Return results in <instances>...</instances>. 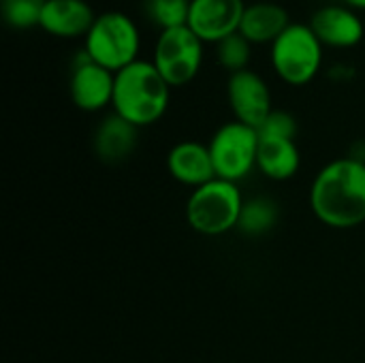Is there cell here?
<instances>
[{
    "label": "cell",
    "mask_w": 365,
    "mask_h": 363,
    "mask_svg": "<svg viewBox=\"0 0 365 363\" xmlns=\"http://www.w3.org/2000/svg\"><path fill=\"white\" fill-rule=\"evenodd\" d=\"M244 201L246 199L237 184L216 178L190 190L186 201V220L197 233L218 237L237 229Z\"/></svg>",
    "instance_id": "5b68a950"
},
{
    "label": "cell",
    "mask_w": 365,
    "mask_h": 363,
    "mask_svg": "<svg viewBox=\"0 0 365 363\" xmlns=\"http://www.w3.org/2000/svg\"><path fill=\"white\" fill-rule=\"evenodd\" d=\"M259 135H267V137H297V120L293 118V113L284 111V109H274L267 120L261 124Z\"/></svg>",
    "instance_id": "44dd1931"
},
{
    "label": "cell",
    "mask_w": 365,
    "mask_h": 363,
    "mask_svg": "<svg viewBox=\"0 0 365 363\" xmlns=\"http://www.w3.org/2000/svg\"><path fill=\"white\" fill-rule=\"evenodd\" d=\"M310 28L323 43L331 49H353L365 36V24L361 15L344 4H327L312 13Z\"/></svg>",
    "instance_id": "8fae6325"
},
{
    "label": "cell",
    "mask_w": 365,
    "mask_h": 363,
    "mask_svg": "<svg viewBox=\"0 0 365 363\" xmlns=\"http://www.w3.org/2000/svg\"><path fill=\"white\" fill-rule=\"evenodd\" d=\"M115 88V73L96 64L86 49H81L73 62L68 77V94L77 109L94 113L111 107Z\"/></svg>",
    "instance_id": "ba28073f"
},
{
    "label": "cell",
    "mask_w": 365,
    "mask_h": 363,
    "mask_svg": "<svg viewBox=\"0 0 365 363\" xmlns=\"http://www.w3.org/2000/svg\"><path fill=\"white\" fill-rule=\"evenodd\" d=\"M139 141V128L118 113H109L107 118L101 120V124L94 131V154L109 165H118L126 160Z\"/></svg>",
    "instance_id": "5bb4252c"
},
{
    "label": "cell",
    "mask_w": 365,
    "mask_h": 363,
    "mask_svg": "<svg viewBox=\"0 0 365 363\" xmlns=\"http://www.w3.org/2000/svg\"><path fill=\"white\" fill-rule=\"evenodd\" d=\"M244 0H190L188 28L207 45L240 32L246 11Z\"/></svg>",
    "instance_id": "30bf717a"
},
{
    "label": "cell",
    "mask_w": 365,
    "mask_h": 363,
    "mask_svg": "<svg viewBox=\"0 0 365 363\" xmlns=\"http://www.w3.org/2000/svg\"><path fill=\"white\" fill-rule=\"evenodd\" d=\"M203 53L205 43L188 26H180L158 32L152 62L171 88H182L199 75Z\"/></svg>",
    "instance_id": "8992f818"
},
{
    "label": "cell",
    "mask_w": 365,
    "mask_h": 363,
    "mask_svg": "<svg viewBox=\"0 0 365 363\" xmlns=\"http://www.w3.org/2000/svg\"><path fill=\"white\" fill-rule=\"evenodd\" d=\"M171 86L156 71L152 60H137L115 73L111 109L137 128L156 124L169 109Z\"/></svg>",
    "instance_id": "7a4b0ae2"
},
{
    "label": "cell",
    "mask_w": 365,
    "mask_h": 363,
    "mask_svg": "<svg viewBox=\"0 0 365 363\" xmlns=\"http://www.w3.org/2000/svg\"><path fill=\"white\" fill-rule=\"evenodd\" d=\"M214 53H216V62L233 75L248 68L252 58V43L242 32H235L222 39L220 43H216Z\"/></svg>",
    "instance_id": "d6986e66"
},
{
    "label": "cell",
    "mask_w": 365,
    "mask_h": 363,
    "mask_svg": "<svg viewBox=\"0 0 365 363\" xmlns=\"http://www.w3.org/2000/svg\"><path fill=\"white\" fill-rule=\"evenodd\" d=\"M43 2H45V0H43Z\"/></svg>",
    "instance_id": "603a6c76"
},
{
    "label": "cell",
    "mask_w": 365,
    "mask_h": 363,
    "mask_svg": "<svg viewBox=\"0 0 365 363\" xmlns=\"http://www.w3.org/2000/svg\"><path fill=\"white\" fill-rule=\"evenodd\" d=\"M210 152L216 178L227 182H242L257 169L259 131L237 120L216 128L210 139Z\"/></svg>",
    "instance_id": "52a82bcc"
},
{
    "label": "cell",
    "mask_w": 365,
    "mask_h": 363,
    "mask_svg": "<svg viewBox=\"0 0 365 363\" xmlns=\"http://www.w3.org/2000/svg\"><path fill=\"white\" fill-rule=\"evenodd\" d=\"M340 4H344V6H349V9H353V11H365V0H340Z\"/></svg>",
    "instance_id": "7402d4cb"
},
{
    "label": "cell",
    "mask_w": 365,
    "mask_h": 363,
    "mask_svg": "<svg viewBox=\"0 0 365 363\" xmlns=\"http://www.w3.org/2000/svg\"><path fill=\"white\" fill-rule=\"evenodd\" d=\"M278 203L269 197H252L244 201L237 231L248 237H259L269 233L278 223Z\"/></svg>",
    "instance_id": "e0dca14e"
},
{
    "label": "cell",
    "mask_w": 365,
    "mask_h": 363,
    "mask_svg": "<svg viewBox=\"0 0 365 363\" xmlns=\"http://www.w3.org/2000/svg\"><path fill=\"white\" fill-rule=\"evenodd\" d=\"M86 53L111 73H120L139 60L141 30L135 19L122 11H105L96 15L86 34Z\"/></svg>",
    "instance_id": "277c9868"
},
{
    "label": "cell",
    "mask_w": 365,
    "mask_h": 363,
    "mask_svg": "<svg viewBox=\"0 0 365 363\" xmlns=\"http://www.w3.org/2000/svg\"><path fill=\"white\" fill-rule=\"evenodd\" d=\"M227 98L235 120L257 131L267 120V116L276 109L267 81L257 71L250 68L229 75Z\"/></svg>",
    "instance_id": "9c48e42d"
},
{
    "label": "cell",
    "mask_w": 365,
    "mask_h": 363,
    "mask_svg": "<svg viewBox=\"0 0 365 363\" xmlns=\"http://www.w3.org/2000/svg\"><path fill=\"white\" fill-rule=\"evenodd\" d=\"M302 167V154L291 137L259 135L257 169L272 182H287L297 175Z\"/></svg>",
    "instance_id": "9a60e30c"
},
{
    "label": "cell",
    "mask_w": 365,
    "mask_h": 363,
    "mask_svg": "<svg viewBox=\"0 0 365 363\" xmlns=\"http://www.w3.org/2000/svg\"><path fill=\"white\" fill-rule=\"evenodd\" d=\"M94 19L96 15L86 0H45L38 28L58 39H86Z\"/></svg>",
    "instance_id": "4fadbf2b"
},
{
    "label": "cell",
    "mask_w": 365,
    "mask_h": 363,
    "mask_svg": "<svg viewBox=\"0 0 365 363\" xmlns=\"http://www.w3.org/2000/svg\"><path fill=\"white\" fill-rule=\"evenodd\" d=\"M269 60L280 81L293 88H302L314 81L321 73L325 47L310 24L293 21L269 45Z\"/></svg>",
    "instance_id": "3957f363"
},
{
    "label": "cell",
    "mask_w": 365,
    "mask_h": 363,
    "mask_svg": "<svg viewBox=\"0 0 365 363\" xmlns=\"http://www.w3.org/2000/svg\"><path fill=\"white\" fill-rule=\"evenodd\" d=\"M190 0H143V15L160 32L188 24Z\"/></svg>",
    "instance_id": "ac0fdd59"
},
{
    "label": "cell",
    "mask_w": 365,
    "mask_h": 363,
    "mask_svg": "<svg viewBox=\"0 0 365 363\" xmlns=\"http://www.w3.org/2000/svg\"><path fill=\"white\" fill-rule=\"evenodd\" d=\"M310 208L314 216L331 229H355L365 223V160L340 156L312 180Z\"/></svg>",
    "instance_id": "6da1fadb"
},
{
    "label": "cell",
    "mask_w": 365,
    "mask_h": 363,
    "mask_svg": "<svg viewBox=\"0 0 365 363\" xmlns=\"http://www.w3.org/2000/svg\"><path fill=\"white\" fill-rule=\"evenodd\" d=\"M167 171L171 178L188 188H199L216 180V169L207 143L186 139L175 143L167 154Z\"/></svg>",
    "instance_id": "7c38bea8"
},
{
    "label": "cell",
    "mask_w": 365,
    "mask_h": 363,
    "mask_svg": "<svg viewBox=\"0 0 365 363\" xmlns=\"http://www.w3.org/2000/svg\"><path fill=\"white\" fill-rule=\"evenodd\" d=\"M43 0H2V17L13 30H30L41 24Z\"/></svg>",
    "instance_id": "ffe728a7"
},
{
    "label": "cell",
    "mask_w": 365,
    "mask_h": 363,
    "mask_svg": "<svg viewBox=\"0 0 365 363\" xmlns=\"http://www.w3.org/2000/svg\"><path fill=\"white\" fill-rule=\"evenodd\" d=\"M291 24V15L282 4L261 0L246 6L240 32L252 45H272Z\"/></svg>",
    "instance_id": "2e32d148"
}]
</instances>
